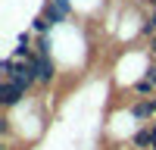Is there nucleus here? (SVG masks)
Listing matches in <instances>:
<instances>
[{"instance_id":"11","label":"nucleus","mask_w":156,"mask_h":150,"mask_svg":"<svg viewBox=\"0 0 156 150\" xmlns=\"http://www.w3.org/2000/svg\"><path fill=\"white\" fill-rule=\"evenodd\" d=\"M150 150H156V144H153V147H150Z\"/></svg>"},{"instance_id":"3","label":"nucleus","mask_w":156,"mask_h":150,"mask_svg":"<svg viewBox=\"0 0 156 150\" xmlns=\"http://www.w3.org/2000/svg\"><path fill=\"white\" fill-rule=\"evenodd\" d=\"M22 97H25V88L12 84V81H6V84H3V103H6V106H16Z\"/></svg>"},{"instance_id":"1","label":"nucleus","mask_w":156,"mask_h":150,"mask_svg":"<svg viewBox=\"0 0 156 150\" xmlns=\"http://www.w3.org/2000/svg\"><path fill=\"white\" fill-rule=\"evenodd\" d=\"M34 78H37V72H34V66L31 62H12V69H9V78L6 81H12V84H19V88H25V91H28V88L34 84Z\"/></svg>"},{"instance_id":"10","label":"nucleus","mask_w":156,"mask_h":150,"mask_svg":"<svg viewBox=\"0 0 156 150\" xmlns=\"http://www.w3.org/2000/svg\"><path fill=\"white\" fill-rule=\"evenodd\" d=\"M153 53H156V38H153Z\"/></svg>"},{"instance_id":"6","label":"nucleus","mask_w":156,"mask_h":150,"mask_svg":"<svg viewBox=\"0 0 156 150\" xmlns=\"http://www.w3.org/2000/svg\"><path fill=\"white\" fill-rule=\"evenodd\" d=\"M44 19H47L50 25H56V22H62V12H59L53 3H47V6H44Z\"/></svg>"},{"instance_id":"9","label":"nucleus","mask_w":156,"mask_h":150,"mask_svg":"<svg viewBox=\"0 0 156 150\" xmlns=\"http://www.w3.org/2000/svg\"><path fill=\"white\" fill-rule=\"evenodd\" d=\"M53 6L62 12V16H66V12H69V0H53Z\"/></svg>"},{"instance_id":"4","label":"nucleus","mask_w":156,"mask_h":150,"mask_svg":"<svg viewBox=\"0 0 156 150\" xmlns=\"http://www.w3.org/2000/svg\"><path fill=\"white\" fill-rule=\"evenodd\" d=\"M134 119H150L153 112H156V106H153V100H140V103H134Z\"/></svg>"},{"instance_id":"7","label":"nucleus","mask_w":156,"mask_h":150,"mask_svg":"<svg viewBox=\"0 0 156 150\" xmlns=\"http://www.w3.org/2000/svg\"><path fill=\"white\" fill-rule=\"evenodd\" d=\"M153 88H156V84H153L150 78H140V81L134 84V91H137V94H153Z\"/></svg>"},{"instance_id":"2","label":"nucleus","mask_w":156,"mask_h":150,"mask_svg":"<svg viewBox=\"0 0 156 150\" xmlns=\"http://www.w3.org/2000/svg\"><path fill=\"white\" fill-rule=\"evenodd\" d=\"M31 66H34V72H37V81H50L53 78V59L50 56H31Z\"/></svg>"},{"instance_id":"5","label":"nucleus","mask_w":156,"mask_h":150,"mask_svg":"<svg viewBox=\"0 0 156 150\" xmlns=\"http://www.w3.org/2000/svg\"><path fill=\"white\" fill-rule=\"evenodd\" d=\"M137 150H147V147H153V134H150V125L147 128H140L137 134H134V141H131Z\"/></svg>"},{"instance_id":"8","label":"nucleus","mask_w":156,"mask_h":150,"mask_svg":"<svg viewBox=\"0 0 156 150\" xmlns=\"http://www.w3.org/2000/svg\"><path fill=\"white\" fill-rule=\"evenodd\" d=\"M34 28H37V31H41V34H44V31L50 28V22H47L44 16H37V19H34Z\"/></svg>"}]
</instances>
